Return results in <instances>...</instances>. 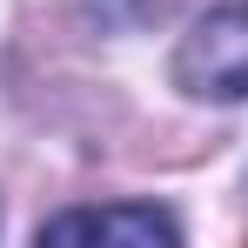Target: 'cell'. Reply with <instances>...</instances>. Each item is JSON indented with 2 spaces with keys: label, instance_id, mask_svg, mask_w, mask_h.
Returning a JSON list of instances; mask_svg holds the SVG:
<instances>
[{
  "label": "cell",
  "instance_id": "cell-2",
  "mask_svg": "<svg viewBox=\"0 0 248 248\" xmlns=\"http://www.w3.org/2000/svg\"><path fill=\"white\" fill-rule=\"evenodd\" d=\"M41 242H108V248H174L181 221L155 202H108V208H67L47 215Z\"/></svg>",
  "mask_w": 248,
  "mask_h": 248
},
{
  "label": "cell",
  "instance_id": "cell-1",
  "mask_svg": "<svg viewBox=\"0 0 248 248\" xmlns=\"http://www.w3.org/2000/svg\"><path fill=\"white\" fill-rule=\"evenodd\" d=\"M174 87L195 101H248V0H221L181 34Z\"/></svg>",
  "mask_w": 248,
  "mask_h": 248
},
{
  "label": "cell",
  "instance_id": "cell-3",
  "mask_svg": "<svg viewBox=\"0 0 248 248\" xmlns=\"http://www.w3.org/2000/svg\"><path fill=\"white\" fill-rule=\"evenodd\" d=\"M94 7V20H108V27H148V20H161L174 0H87Z\"/></svg>",
  "mask_w": 248,
  "mask_h": 248
}]
</instances>
